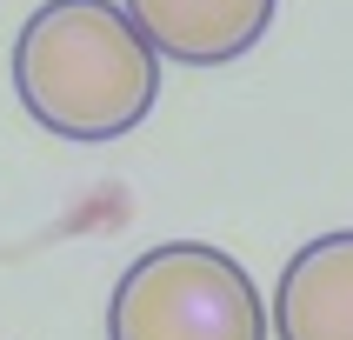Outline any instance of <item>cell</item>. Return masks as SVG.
<instances>
[{"instance_id":"6da1fadb","label":"cell","mask_w":353,"mask_h":340,"mask_svg":"<svg viewBox=\"0 0 353 340\" xmlns=\"http://www.w3.org/2000/svg\"><path fill=\"white\" fill-rule=\"evenodd\" d=\"M14 94L54 140L107 147L160 100V54L120 0H40L14 34Z\"/></svg>"},{"instance_id":"7a4b0ae2","label":"cell","mask_w":353,"mask_h":340,"mask_svg":"<svg viewBox=\"0 0 353 340\" xmlns=\"http://www.w3.org/2000/svg\"><path fill=\"white\" fill-rule=\"evenodd\" d=\"M267 300L227 247L160 240L114 280L107 340H267Z\"/></svg>"},{"instance_id":"3957f363","label":"cell","mask_w":353,"mask_h":340,"mask_svg":"<svg viewBox=\"0 0 353 340\" xmlns=\"http://www.w3.org/2000/svg\"><path fill=\"white\" fill-rule=\"evenodd\" d=\"M147 47L180 67H227L254 54L274 27L280 0H120Z\"/></svg>"},{"instance_id":"277c9868","label":"cell","mask_w":353,"mask_h":340,"mask_svg":"<svg viewBox=\"0 0 353 340\" xmlns=\"http://www.w3.org/2000/svg\"><path fill=\"white\" fill-rule=\"evenodd\" d=\"M267 327L280 340H353V227L307 240L280 267Z\"/></svg>"}]
</instances>
